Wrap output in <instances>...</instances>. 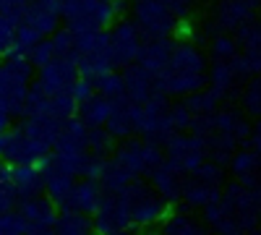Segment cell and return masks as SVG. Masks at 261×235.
Instances as JSON below:
<instances>
[{
  "label": "cell",
  "instance_id": "1",
  "mask_svg": "<svg viewBox=\"0 0 261 235\" xmlns=\"http://www.w3.org/2000/svg\"><path fill=\"white\" fill-rule=\"evenodd\" d=\"M32 84V63L21 53L0 58V110L8 118L24 115V105Z\"/></svg>",
  "mask_w": 261,
  "mask_h": 235
},
{
  "label": "cell",
  "instance_id": "2",
  "mask_svg": "<svg viewBox=\"0 0 261 235\" xmlns=\"http://www.w3.org/2000/svg\"><path fill=\"white\" fill-rule=\"evenodd\" d=\"M130 21L144 39H165L175 32V16L167 11L162 0H136Z\"/></svg>",
  "mask_w": 261,
  "mask_h": 235
},
{
  "label": "cell",
  "instance_id": "3",
  "mask_svg": "<svg viewBox=\"0 0 261 235\" xmlns=\"http://www.w3.org/2000/svg\"><path fill=\"white\" fill-rule=\"evenodd\" d=\"M165 160L178 170V173H193L204 160H206V146H204V139L193 136V134H183V131H175L167 144H165Z\"/></svg>",
  "mask_w": 261,
  "mask_h": 235
},
{
  "label": "cell",
  "instance_id": "4",
  "mask_svg": "<svg viewBox=\"0 0 261 235\" xmlns=\"http://www.w3.org/2000/svg\"><path fill=\"white\" fill-rule=\"evenodd\" d=\"M110 39V55H113V66H130V63H139L141 47H144V37L136 29L134 21H118L107 32Z\"/></svg>",
  "mask_w": 261,
  "mask_h": 235
},
{
  "label": "cell",
  "instance_id": "5",
  "mask_svg": "<svg viewBox=\"0 0 261 235\" xmlns=\"http://www.w3.org/2000/svg\"><path fill=\"white\" fill-rule=\"evenodd\" d=\"M160 73L162 76H201L206 73V60L191 42H178V45H172L170 60Z\"/></svg>",
  "mask_w": 261,
  "mask_h": 235
},
{
  "label": "cell",
  "instance_id": "6",
  "mask_svg": "<svg viewBox=\"0 0 261 235\" xmlns=\"http://www.w3.org/2000/svg\"><path fill=\"white\" fill-rule=\"evenodd\" d=\"M21 21L37 29L42 37H50L60 24V0H27Z\"/></svg>",
  "mask_w": 261,
  "mask_h": 235
},
{
  "label": "cell",
  "instance_id": "7",
  "mask_svg": "<svg viewBox=\"0 0 261 235\" xmlns=\"http://www.w3.org/2000/svg\"><path fill=\"white\" fill-rule=\"evenodd\" d=\"M79 68L76 63L71 60H63V58H53L47 66L39 68V87L45 89L47 94H58V92H68L71 84L76 81Z\"/></svg>",
  "mask_w": 261,
  "mask_h": 235
},
{
  "label": "cell",
  "instance_id": "8",
  "mask_svg": "<svg viewBox=\"0 0 261 235\" xmlns=\"http://www.w3.org/2000/svg\"><path fill=\"white\" fill-rule=\"evenodd\" d=\"M11 186L16 191V201L39 196L45 191V175L37 162H18L11 165Z\"/></svg>",
  "mask_w": 261,
  "mask_h": 235
},
{
  "label": "cell",
  "instance_id": "9",
  "mask_svg": "<svg viewBox=\"0 0 261 235\" xmlns=\"http://www.w3.org/2000/svg\"><path fill=\"white\" fill-rule=\"evenodd\" d=\"M99 199H102V186L99 180H89L84 178L81 183L73 186L71 196L65 199L63 204H58V212H81V215H94L97 206H99Z\"/></svg>",
  "mask_w": 261,
  "mask_h": 235
},
{
  "label": "cell",
  "instance_id": "10",
  "mask_svg": "<svg viewBox=\"0 0 261 235\" xmlns=\"http://www.w3.org/2000/svg\"><path fill=\"white\" fill-rule=\"evenodd\" d=\"M146 173H149V183H151V188H154L170 206L175 204V201H180L183 180H180V173H178V170L172 167L167 160H162V162L154 165V167H149Z\"/></svg>",
  "mask_w": 261,
  "mask_h": 235
},
{
  "label": "cell",
  "instance_id": "11",
  "mask_svg": "<svg viewBox=\"0 0 261 235\" xmlns=\"http://www.w3.org/2000/svg\"><path fill=\"white\" fill-rule=\"evenodd\" d=\"M253 18H256L253 0H225V3L217 8L214 27L220 32H238L243 24H248Z\"/></svg>",
  "mask_w": 261,
  "mask_h": 235
},
{
  "label": "cell",
  "instance_id": "12",
  "mask_svg": "<svg viewBox=\"0 0 261 235\" xmlns=\"http://www.w3.org/2000/svg\"><path fill=\"white\" fill-rule=\"evenodd\" d=\"M120 76H123V87H125V99L134 102V105H141L154 92H160L157 84H154V76H151L149 71H144L139 63L125 66Z\"/></svg>",
  "mask_w": 261,
  "mask_h": 235
},
{
  "label": "cell",
  "instance_id": "13",
  "mask_svg": "<svg viewBox=\"0 0 261 235\" xmlns=\"http://www.w3.org/2000/svg\"><path fill=\"white\" fill-rule=\"evenodd\" d=\"M86 131H89V128H86L76 115L68 118L60 125L53 152H58V154H84V152H89V146H86Z\"/></svg>",
  "mask_w": 261,
  "mask_h": 235
},
{
  "label": "cell",
  "instance_id": "14",
  "mask_svg": "<svg viewBox=\"0 0 261 235\" xmlns=\"http://www.w3.org/2000/svg\"><path fill=\"white\" fill-rule=\"evenodd\" d=\"M18 212L29 225H37V227H55L58 222V206L47 196H32V199L18 201Z\"/></svg>",
  "mask_w": 261,
  "mask_h": 235
},
{
  "label": "cell",
  "instance_id": "15",
  "mask_svg": "<svg viewBox=\"0 0 261 235\" xmlns=\"http://www.w3.org/2000/svg\"><path fill=\"white\" fill-rule=\"evenodd\" d=\"M172 42L170 37L165 39H144V47H141V55H139V66L144 71H149L151 76H157L170 60V53H172Z\"/></svg>",
  "mask_w": 261,
  "mask_h": 235
},
{
  "label": "cell",
  "instance_id": "16",
  "mask_svg": "<svg viewBox=\"0 0 261 235\" xmlns=\"http://www.w3.org/2000/svg\"><path fill=\"white\" fill-rule=\"evenodd\" d=\"M144 139L139 141V139H125L118 149H113L115 152V162L125 170V173H130L134 178H139V175H144L146 173V160H144Z\"/></svg>",
  "mask_w": 261,
  "mask_h": 235
},
{
  "label": "cell",
  "instance_id": "17",
  "mask_svg": "<svg viewBox=\"0 0 261 235\" xmlns=\"http://www.w3.org/2000/svg\"><path fill=\"white\" fill-rule=\"evenodd\" d=\"M212 120H214V131L232 136L238 144L248 141V136H251L248 120L241 118V113H238V110H214V113H212Z\"/></svg>",
  "mask_w": 261,
  "mask_h": 235
},
{
  "label": "cell",
  "instance_id": "18",
  "mask_svg": "<svg viewBox=\"0 0 261 235\" xmlns=\"http://www.w3.org/2000/svg\"><path fill=\"white\" fill-rule=\"evenodd\" d=\"M76 113H79V120L86 128H99V125L107 123V118H110L113 102L107 99V97H102V94H94V97H89L86 102H81L79 108H76Z\"/></svg>",
  "mask_w": 261,
  "mask_h": 235
},
{
  "label": "cell",
  "instance_id": "19",
  "mask_svg": "<svg viewBox=\"0 0 261 235\" xmlns=\"http://www.w3.org/2000/svg\"><path fill=\"white\" fill-rule=\"evenodd\" d=\"M222 196V191L220 188H214V186H206L201 180H196V178H188L183 183V191H180V199L193 206V209H204L209 201H217Z\"/></svg>",
  "mask_w": 261,
  "mask_h": 235
},
{
  "label": "cell",
  "instance_id": "20",
  "mask_svg": "<svg viewBox=\"0 0 261 235\" xmlns=\"http://www.w3.org/2000/svg\"><path fill=\"white\" fill-rule=\"evenodd\" d=\"M204 217H206L209 227H214L220 235H232L238 230L235 227V215H232V209L222 201V196L204 206Z\"/></svg>",
  "mask_w": 261,
  "mask_h": 235
},
{
  "label": "cell",
  "instance_id": "21",
  "mask_svg": "<svg viewBox=\"0 0 261 235\" xmlns=\"http://www.w3.org/2000/svg\"><path fill=\"white\" fill-rule=\"evenodd\" d=\"M42 175H45V191H47V199L58 206L63 204L65 199L71 196V191L76 186V178L71 175H63L58 170H50V167H42Z\"/></svg>",
  "mask_w": 261,
  "mask_h": 235
},
{
  "label": "cell",
  "instance_id": "22",
  "mask_svg": "<svg viewBox=\"0 0 261 235\" xmlns=\"http://www.w3.org/2000/svg\"><path fill=\"white\" fill-rule=\"evenodd\" d=\"M55 235H94L92 217L81 212H58V222L53 227Z\"/></svg>",
  "mask_w": 261,
  "mask_h": 235
},
{
  "label": "cell",
  "instance_id": "23",
  "mask_svg": "<svg viewBox=\"0 0 261 235\" xmlns=\"http://www.w3.org/2000/svg\"><path fill=\"white\" fill-rule=\"evenodd\" d=\"M204 146H206V157H209L212 162H217V165L225 167V165L230 162L232 152H235L238 141H235L232 136H227V134L214 131V134H209V136L204 139Z\"/></svg>",
  "mask_w": 261,
  "mask_h": 235
},
{
  "label": "cell",
  "instance_id": "24",
  "mask_svg": "<svg viewBox=\"0 0 261 235\" xmlns=\"http://www.w3.org/2000/svg\"><path fill=\"white\" fill-rule=\"evenodd\" d=\"M225 97H222V92L220 89H214V87H204V89H199V92H193V94H188L186 97V108L193 113V115H209V113H214L217 110V105H220Z\"/></svg>",
  "mask_w": 261,
  "mask_h": 235
},
{
  "label": "cell",
  "instance_id": "25",
  "mask_svg": "<svg viewBox=\"0 0 261 235\" xmlns=\"http://www.w3.org/2000/svg\"><path fill=\"white\" fill-rule=\"evenodd\" d=\"M24 18V8L21 11H0V58L13 53V42H16V27Z\"/></svg>",
  "mask_w": 261,
  "mask_h": 235
},
{
  "label": "cell",
  "instance_id": "26",
  "mask_svg": "<svg viewBox=\"0 0 261 235\" xmlns=\"http://www.w3.org/2000/svg\"><path fill=\"white\" fill-rule=\"evenodd\" d=\"M130 180H134V175L125 173L115 160H107V165L102 170V178H99V186H102V191H107V194H118V191H123Z\"/></svg>",
  "mask_w": 261,
  "mask_h": 235
},
{
  "label": "cell",
  "instance_id": "27",
  "mask_svg": "<svg viewBox=\"0 0 261 235\" xmlns=\"http://www.w3.org/2000/svg\"><path fill=\"white\" fill-rule=\"evenodd\" d=\"M50 42H53V50H55V58H63V60H71V63H79V50H76V34L68 29V27H58L53 34H50Z\"/></svg>",
  "mask_w": 261,
  "mask_h": 235
},
{
  "label": "cell",
  "instance_id": "28",
  "mask_svg": "<svg viewBox=\"0 0 261 235\" xmlns=\"http://www.w3.org/2000/svg\"><path fill=\"white\" fill-rule=\"evenodd\" d=\"M230 167H232L235 178H241V175H256L258 170H261V152H256V149H241V152H232Z\"/></svg>",
  "mask_w": 261,
  "mask_h": 235
},
{
  "label": "cell",
  "instance_id": "29",
  "mask_svg": "<svg viewBox=\"0 0 261 235\" xmlns=\"http://www.w3.org/2000/svg\"><path fill=\"white\" fill-rule=\"evenodd\" d=\"M165 222V235H206L204 227H199L188 215H178V212H167Z\"/></svg>",
  "mask_w": 261,
  "mask_h": 235
},
{
  "label": "cell",
  "instance_id": "30",
  "mask_svg": "<svg viewBox=\"0 0 261 235\" xmlns=\"http://www.w3.org/2000/svg\"><path fill=\"white\" fill-rule=\"evenodd\" d=\"M94 87H97V94L107 97L110 102H118L125 97V87H123V76L113 68V71H107L102 73L99 79H94Z\"/></svg>",
  "mask_w": 261,
  "mask_h": 235
},
{
  "label": "cell",
  "instance_id": "31",
  "mask_svg": "<svg viewBox=\"0 0 261 235\" xmlns=\"http://www.w3.org/2000/svg\"><path fill=\"white\" fill-rule=\"evenodd\" d=\"M191 178H196V180H201V183H206V186H214V188H222L225 186V170H222V165H217V162H201L199 167L193 170V173H188Z\"/></svg>",
  "mask_w": 261,
  "mask_h": 235
},
{
  "label": "cell",
  "instance_id": "32",
  "mask_svg": "<svg viewBox=\"0 0 261 235\" xmlns=\"http://www.w3.org/2000/svg\"><path fill=\"white\" fill-rule=\"evenodd\" d=\"M86 146H89L92 154H110L113 149H115V139L107 134L105 125L89 128V131H86Z\"/></svg>",
  "mask_w": 261,
  "mask_h": 235
},
{
  "label": "cell",
  "instance_id": "33",
  "mask_svg": "<svg viewBox=\"0 0 261 235\" xmlns=\"http://www.w3.org/2000/svg\"><path fill=\"white\" fill-rule=\"evenodd\" d=\"M241 53V47H238V42H235V37H230V34H217V37H212V60H230L232 55H238Z\"/></svg>",
  "mask_w": 261,
  "mask_h": 235
},
{
  "label": "cell",
  "instance_id": "34",
  "mask_svg": "<svg viewBox=\"0 0 261 235\" xmlns=\"http://www.w3.org/2000/svg\"><path fill=\"white\" fill-rule=\"evenodd\" d=\"M42 39V34L37 32V29H32L29 24H24V21H21V24L16 27V42H13V53H21V55H27L37 42Z\"/></svg>",
  "mask_w": 261,
  "mask_h": 235
},
{
  "label": "cell",
  "instance_id": "35",
  "mask_svg": "<svg viewBox=\"0 0 261 235\" xmlns=\"http://www.w3.org/2000/svg\"><path fill=\"white\" fill-rule=\"evenodd\" d=\"M27 227H29V222L21 217L18 209H16V212L8 209V212H3V215H0V235H24Z\"/></svg>",
  "mask_w": 261,
  "mask_h": 235
},
{
  "label": "cell",
  "instance_id": "36",
  "mask_svg": "<svg viewBox=\"0 0 261 235\" xmlns=\"http://www.w3.org/2000/svg\"><path fill=\"white\" fill-rule=\"evenodd\" d=\"M235 42H238V47H243V50L246 47H261V24L256 18L243 24L235 32Z\"/></svg>",
  "mask_w": 261,
  "mask_h": 235
},
{
  "label": "cell",
  "instance_id": "37",
  "mask_svg": "<svg viewBox=\"0 0 261 235\" xmlns=\"http://www.w3.org/2000/svg\"><path fill=\"white\" fill-rule=\"evenodd\" d=\"M55 58V50H53V42H50V37H42L37 45L27 53V60L32 63L34 68H42V66H47V63Z\"/></svg>",
  "mask_w": 261,
  "mask_h": 235
},
{
  "label": "cell",
  "instance_id": "38",
  "mask_svg": "<svg viewBox=\"0 0 261 235\" xmlns=\"http://www.w3.org/2000/svg\"><path fill=\"white\" fill-rule=\"evenodd\" d=\"M243 105H246V113H251V115H261V73L248 84L246 87V92H243Z\"/></svg>",
  "mask_w": 261,
  "mask_h": 235
},
{
  "label": "cell",
  "instance_id": "39",
  "mask_svg": "<svg viewBox=\"0 0 261 235\" xmlns=\"http://www.w3.org/2000/svg\"><path fill=\"white\" fill-rule=\"evenodd\" d=\"M71 97H73V102L76 105H81V102H86L89 97H94L97 94V87H94V79H89V76H76V81L71 84Z\"/></svg>",
  "mask_w": 261,
  "mask_h": 235
},
{
  "label": "cell",
  "instance_id": "40",
  "mask_svg": "<svg viewBox=\"0 0 261 235\" xmlns=\"http://www.w3.org/2000/svg\"><path fill=\"white\" fill-rule=\"evenodd\" d=\"M191 118H193V113L186 108V105H170L167 108V120L172 125V131H188Z\"/></svg>",
  "mask_w": 261,
  "mask_h": 235
},
{
  "label": "cell",
  "instance_id": "41",
  "mask_svg": "<svg viewBox=\"0 0 261 235\" xmlns=\"http://www.w3.org/2000/svg\"><path fill=\"white\" fill-rule=\"evenodd\" d=\"M188 134L199 136V139H206L209 134H214V120H212V113L209 115H193L191 123H188Z\"/></svg>",
  "mask_w": 261,
  "mask_h": 235
},
{
  "label": "cell",
  "instance_id": "42",
  "mask_svg": "<svg viewBox=\"0 0 261 235\" xmlns=\"http://www.w3.org/2000/svg\"><path fill=\"white\" fill-rule=\"evenodd\" d=\"M107 165V157L105 154H86V165H84V178L89 180H99L102 178V170Z\"/></svg>",
  "mask_w": 261,
  "mask_h": 235
},
{
  "label": "cell",
  "instance_id": "43",
  "mask_svg": "<svg viewBox=\"0 0 261 235\" xmlns=\"http://www.w3.org/2000/svg\"><path fill=\"white\" fill-rule=\"evenodd\" d=\"M241 60H243L248 76H258L261 73V47H246L241 53Z\"/></svg>",
  "mask_w": 261,
  "mask_h": 235
},
{
  "label": "cell",
  "instance_id": "44",
  "mask_svg": "<svg viewBox=\"0 0 261 235\" xmlns=\"http://www.w3.org/2000/svg\"><path fill=\"white\" fill-rule=\"evenodd\" d=\"M248 141H251V146L256 149V152H261V115H258L256 128H251V136H248Z\"/></svg>",
  "mask_w": 261,
  "mask_h": 235
},
{
  "label": "cell",
  "instance_id": "45",
  "mask_svg": "<svg viewBox=\"0 0 261 235\" xmlns=\"http://www.w3.org/2000/svg\"><path fill=\"white\" fill-rule=\"evenodd\" d=\"M24 235H55L53 227H37V225H29Z\"/></svg>",
  "mask_w": 261,
  "mask_h": 235
},
{
  "label": "cell",
  "instance_id": "46",
  "mask_svg": "<svg viewBox=\"0 0 261 235\" xmlns=\"http://www.w3.org/2000/svg\"><path fill=\"white\" fill-rule=\"evenodd\" d=\"M253 6H256V8H261V0H253Z\"/></svg>",
  "mask_w": 261,
  "mask_h": 235
},
{
  "label": "cell",
  "instance_id": "47",
  "mask_svg": "<svg viewBox=\"0 0 261 235\" xmlns=\"http://www.w3.org/2000/svg\"><path fill=\"white\" fill-rule=\"evenodd\" d=\"M232 235H248V232H241V230H235V232H232Z\"/></svg>",
  "mask_w": 261,
  "mask_h": 235
},
{
  "label": "cell",
  "instance_id": "48",
  "mask_svg": "<svg viewBox=\"0 0 261 235\" xmlns=\"http://www.w3.org/2000/svg\"><path fill=\"white\" fill-rule=\"evenodd\" d=\"M258 235H261V230H258Z\"/></svg>",
  "mask_w": 261,
  "mask_h": 235
},
{
  "label": "cell",
  "instance_id": "49",
  "mask_svg": "<svg viewBox=\"0 0 261 235\" xmlns=\"http://www.w3.org/2000/svg\"><path fill=\"white\" fill-rule=\"evenodd\" d=\"M258 212H261V209H258Z\"/></svg>",
  "mask_w": 261,
  "mask_h": 235
}]
</instances>
